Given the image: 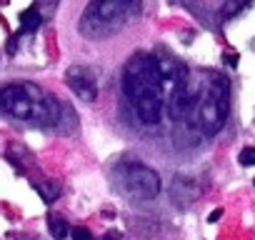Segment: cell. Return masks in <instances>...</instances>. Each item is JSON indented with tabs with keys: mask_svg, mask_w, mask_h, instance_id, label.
<instances>
[{
	"mask_svg": "<svg viewBox=\"0 0 255 240\" xmlns=\"http://www.w3.org/2000/svg\"><path fill=\"white\" fill-rule=\"evenodd\" d=\"M0 108L18 120H35V123H55L60 120V103L45 95L33 83H10L0 90Z\"/></svg>",
	"mask_w": 255,
	"mask_h": 240,
	"instance_id": "1",
	"label": "cell"
},
{
	"mask_svg": "<svg viewBox=\"0 0 255 240\" xmlns=\"http://www.w3.org/2000/svg\"><path fill=\"white\" fill-rule=\"evenodd\" d=\"M230 110V85L225 75L210 73V80L198 95V125L203 128L205 135H215L223 130Z\"/></svg>",
	"mask_w": 255,
	"mask_h": 240,
	"instance_id": "2",
	"label": "cell"
},
{
	"mask_svg": "<svg viewBox=\"0 0 255 240\" xmlns=\"http://www.w3.org/2000/svg\"><path fill=\"white\" fill-rule=\"evenodd\" d=\"M123 90L133 103L145 95H163V78L155 68L153 55L138 53L128 60L123 73Z\"/></svg>",
	"mask_w": 255,
	"mask_h": 240,
	"instance_id": "3",
	"label": "cell"
},
{
	"mask_svg": "<svg viewBox=\"0 0 255 240\" xmlns=\"http://www.w3.org/2000/svg\"><path fill=\"white\" fill-rule=\"evenodd\" d=\"M138 10V0H90V5L85 10V25L88 28L90 23L98 25L95 35L100 33V25H108V33L118 28L120 20L130 18L133 13Z\"/></svg>",
	"mask_w": 255,
	"mask_h": 240,
	"instance_id": "4",
	"label": "cell"
},
{
	"mask_svg": "<svg viewBox=\"0 0 255 240\" xmlns=\"http://www.w3.org/2000/svg\"><path fill=\"white\" fill-rule=\"evenodd\" d=\"M123 183H125V190L130 193L133 198H143V200H153L163 183H160V175L148 168V165H125L123 168Z\"/></svg>",
	"mask_w": 255,
	"mask_h": 240,
	"instance_id": "5",
	"label": "cell"
},
{
	"mask_svg": "<svg viewBox=\"0 0 255 240\" xmlns=\"http://www.w3.org/2000/svg\"><path fill=\"white\" fill-rule=\"evenodd\" d=\"M198 95H200V90H198L195 80L190 78V73L183 75V78L173 85V90H170V100H168V113H170V118H173V120L188 118V115L195 110V105H198Z\"/></svg>",
	"mask_w": 255,
	"mask_h": 240,
	"instance_id": "6",
	"label": "cell"
},
{
	"mask_svg": "<svg viewBox=\"0 0 255 240\" xmlns=\"http://www.w3.org/2000/svg\"><path fill=\"white\" fill-rule=\"evenodd\" d=\"M65 80H68V88L85 103H93L98 98V83H95V75L88 70V68H80V65H73L68 73H65Z\"/></svg>",
	"mask_w": 255,
	"mask_h": 240,
	"instance_id": "7",
	"label": "cell"
},
{
	"mask_svg": "<svg viewBox=\"0 0 255 240\" xmlns=\"http://www.w3.org/2000/svg\"><path fill=\"white\" fill-rule=\"evenodd\" d=\"M33 190L43 198V203H45V205L55 203V200H58V195H60V185H58L55 180H33Z\"/></svg>",
	"mask_w": 255,
	"mask_h": 240,
	"instance_id": "8",
	"label": "cell"
},
{
	"mask_svg": "<svg viewBox=\"0 0 255 240\" xmlns=\"http://www.w3.org/2000/svg\"><path fill=\"white\" fill-rule=\"evenodd\" d=\"M40 13H38V8H28V10H23V15H20V33H33V30H38L40 28Z\"/></svg>",
	"mask_w": 255,
	"mask_h": 240,
	"instance_id": "9",
	"label": "cell"
},
{
	"mask_svg": "<svg viewBox=\"0 0 255 240\" xmlns=\"http://www.w3.org/2000/svg\"><path fill=\"white\" fill-rule=\"evenodd\" d=\"M48 230H50V235L55 238V240H63L65 235H68V220L63 218V215H55V213H50L48 215Z\"/></svg>",
	"mask_w": 255,
	"mask_h": 240,
	"instance_id": "10",
	"label": "cell"
},
{
	"mask_svg": "<svg viewBox=\"0 0 255 240\" xmlns=\"http://www.w3.org/2000/svg\"><path fill=\"white\" fill-rule=\"evenodd\" d=\"M248 3H250V0H228L225 8H223V15H228V18H230V15H235L240 8H245Z\"/></svg>",
	"mask_w": 255,
	"mask_h": 240,
	"instance_id": "11",
	"label": "cell"
},
{
	"mask_svg": "<svg viewBox=\"0 0 255 240\" xmlns=\"http://www.w3.org/2000/svg\"><path fill=\"white\" fill-rule=\"evenodd\" d=\"M238 160H240V165H245V168H248V165H255V148H245Z\"/></svg>",
	"mask_w": 255,
	"mask_h": 240,
	"instance_id": "12",
	"label": "cell"
},
{
	"mask_svg": "<svg viewBox=\"0 0 255 240\" xmlns=\"http://www.w3.org/2000/svg\"><path fill=\"white\" fill-rule=\"evenodd\" d=\"M73 238H75V240H93V233H90L88 228H75V230H73Z\"/></svg>",
	"mask_w": 255,
	"mask_h": 240,
	"instance_id": "13",
	"label": "cell"
},
{
	"mask_svg": "<svg viewBox=\"0 0 255 240\" xmlns=\"http://www.w3.org/2000/svg\"><path fill=\"white\" fill-rule=\"evenodd\" d=\"M223 60H225V65H230V68H238V60H240V58H238L235 53H225V55H223Z\"/></svg>",
	"mask_w": 255,
	"mask_h": 240,
	"instance_id": "14",
	"label": "cell"
},
{
	"mask_svg": "<svg viewBox=\"0 0 255 240\" xmlns=\"http://www.w3.org/2000/svg\"><path fill=\"white\" fill-rule=\"evenodd\" d=\"M15 48H18V33H15L10 40H8V53L13 55V53H15Z\"/></svg>",
	"mask_w": 255,
	"mask_h": 240,
	"instance_id": "15",
	"label": "cell"
},
{
	"mask_svg": "<svg viewBox=\"0 0 255 240\" xmlns=\"http://www.w3.org/2000/svg\"><path fill=\"white\" fill-rule=\"evenodd\" d=\"M220 218H223V210L218 208V210H213V213H210V218H208V220H210V223H218Z\"/></svg>",
	"mask_w": 255,
	"mask_h": 240,
	"instance_id": "16",
	"label": "cell"
},
{
	"mask_svg": "<svg viewBox=\"0 0 255 240\" xmlns=\"http://www.w3.org/2000/svg\"><path fill=\"white\" fill-rule=\"evenodd\" d=\"M103 240H120V233H118V230H110V233L103 235Z\"/></svg>",
	"mask_w": 255,
	"mask_h": 240,
	"instance_id": "17",
	"label": "cell"
},
{
	"mask_svg": "<svg viewBox=\"0 0 255 240\" xmlns=\"http://www.w3.org/2000/svg\"><path fill=\"white\" fill-rule=\"evenodd\" d=\"M23 240H30V238H23Z\"/></svg>",
	"mask_w": 255,
	"mask_h": 240,
	"instance_id": "18",
	"label": "cell"
},
{
	"mask_svg": "<svg viewBox=\"0 0 255 240\" xmlns=\"http://www.w3.org/2000/svg\"><path fill=\"white\" fill-rule=\"evenodd\" d=\"M253 50H255V43H253Z\"/></svg>",
	"mask_w": 255,
	"mask_h": 240,
	"instance_id": "19",
	"label": "cell"
}]
</instances>
